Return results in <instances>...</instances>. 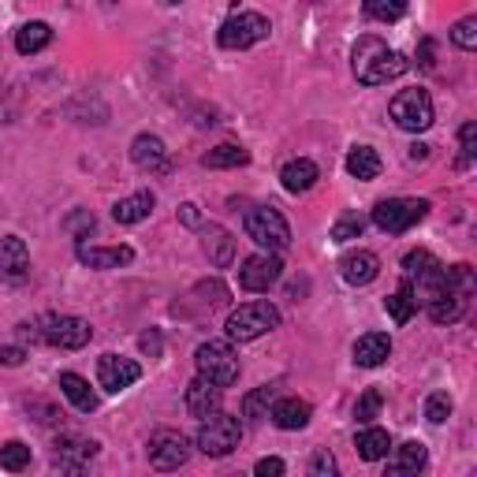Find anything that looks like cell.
<instances>
[{
  "label": "cell",
  "mask_w": 477,
  "mask_h": 477,
  "mask_svg": "<svg viewBox=\"0 0 477 477\" xmlns=\"http://www.w3.org/2000/svg\"><path fill=\"white\" fill-rule=\"evenodd\" d=\"M351 60H355V75H358V82H366V86H385V82L399 79V75L410 68L403 52L388 49L385 42L373 38V34H366V38L355 42Z\"/></svg>",
  "instance_id": "cell-1"
},
{
  "label": "cell",
  "mask_w": 477,
  "mask_h": 477,
  "mask_svg": "<svg viewBox=\"0 0 477 477\" xmlns=\"http://www.w3.org/2000/svg\"><path fill=\"white\" fill-rule=\"evenodd\" d=\"M272 329H280V310L272 302H262V299L258 302H243L239 310H232L228 325H224L232 343H250V339H258V336H265Z\"/></svg>",
  "instance_id": "cell-2"
},
{
  "label": "cell",
  "mask_w": 477,
  "mask_h": 477,
  "mask_svg": "<svg viewBox=\"0 0 477 477\" xmlns=\"http://www.w3.org/2000/svg\"><path fill=\"white\" fill-rule=\"evenodd\" d=\"M195 366H198V377L216 388H228L239 380V355L232 351V343H220V339L202 343L195 351Z\"/></svg>",
  "instance_id": "cell-3"
},
{
  "label": "cell",
  "mask_w": 477,
  "mask_h": 477,
  "mask_svg": "<svg viewBox=\"0 0 477 477\" xmlns=\"http://www.w3.org/2000/svg\"><path fill=\"white\" fill-rule=\"evenodd\" d=\"M429 216V202L425 198H385L373 205V224L388 235H403L415 224Z\"/></svg>",
  "instance_id": "cell-4"
},
{
  "label": "cell",
  "mask_w": 477,
  "mask_h": 477,
  "mask_svg": "<svg viewBox=\"0 0 477 477\" xmlns=\"http://www.w3.org/2000/svg\"><path fill=\"white\" fill-rule=\"evenodd\" d=\"M272 34V23L262 12H232L216 30L220 49H250Z\"/></svg>",
  "instance_id": "cell-5"
},
{
  "label": "cell",
  "mask_w": 477,
  "mask_h": 477,
  "mask_svg": "<svg viewBox=\"0 0 477 477\" xmlns=\"http://www.w3.org/2000/svg\"><path fill=\"white\" fill-rule=\"evenodd\" d=\"M246 235L258 243L265 253H280V250H288V243H291L288 220H283V213L272 209V205H258V209L246 213Z\"/></svg>",
  "instance_id": "cell-6"
},
{
  "label": "cell",
  "mask_w": 477,
  "mask_h": 477,
  "mask_svg": "<svg viewBox=\"0 0 477 477\" xmlns=\"http://www.w3.org/2000/svg\"><path fill=\"white\" fill-rule=\"evenodd\" d=\"M239 440H243V425H239V418L224 415V410H216V415L202 418V425H198V448L209 459L232 455L239 448Z\"/></svg>",
  "instance_id": "cell-7"
},
{
  "label": "cell",
  "mask_w": 477,
  "mask_h": 477,
  "mask_svg": "<svg viewBox=\"0 0 477 477\" xmlns=\"http://www.w3.org/2000/svg\"><path fill=\"white\" fill-rule=\"evenodd\" d=\"M388 116L396 119V127H403V131H410V135L429 131L433 119H436V112H433V98H429L425 90H418V86H415V90L396 93Z\"/></svg>",
  "instance_id": "cell-8"
},
{
  "label": "cell",
  "mask_w": 477,
  "mask_h": 477,
  "mask_svg": "<svg viewBox=\"0 0 477 477\" xmlns=\"http://www.w3.org/2000/svg\"><path fill=\"white\" fill-rule=\"evenodd\" d=\"M98 455V444L86 440V436H75V433H63L56 444H52V463L60 466V473L68 477H82L86 466Z\"/></svg>",
  "instance_id": "cell-9"
},
{
  "label": "cell",
  "mask_w": 477,
  "mask_h": 477,
  "mask_svg": "<svg viewBox=\"0 0 477 477\" xmlns=\"http://www.w3.org/2000/svg\"><path fill=\"white\" fill-rule=\"evenodd\" d=\"M190 459V448H186V436L176 433V429H157L149 436V466L161 470V473H172L179 466H186Z\"/></svg>",
  "instance_id": "cell-10"
},
{
  "label": "cell",
  "mask_w": 477,
  "mask_h": 477,
  "mask_svg": "<svg viewBox=\"0 0 477 477\" xmlns=\"http://www.w3.org/2000/svg\"><path fill=\"white\" fill-rule=\"evenodd\" d=\"M42 325H45L42 339L60 347V351H79V347H86L93 336L90 321H82V317H45Z\"/></svg>",
  "instance_id": "cell-11"
},
{
  "label": "cell",
  "mask_w": 477,
  "mask_h": 477,
  "mask_svg": "<svg viewBox=\"0 0 477 477\" xmlns=\"http://www.w3.org/2000/svg\"><path fill=\"white\" fill-rule=\"evenodd\" d=\"M280 276H283V262L276 253H253V258L239 265V288L258 295V291H269Z\"/></svg>",
  "instance_id": "cell-12"
},
{
  "label": "cell",
  "mask_w": 477,
  "mask_h": 477,
  "mask_svg": "<svg viewBox=\"0 0 477 477\" xmlns=\"http://www.w3.org/2000/svg\"><path fill=\"white\" fill-rule=\"evenodd\" d=\"M138 377H142V366L131 362V358H119V355H101V358H98V385H101L105 392H123V388H131Z\"/></svg>",
  "instance_id": "cell-13"
},
{
  "label": "cell",
  "mask_w": 477,
  "mask_h": 477,
  "mask_svg": "<svg viewBox=\"0 0 477 477\" xmlns=\"http://www.w3.org/2000/svg\"><path fill=\"white\" fill-rule=\"evenodd\" d=\"M131 161L142 168V172H153V176H168L172 172V161H168V149L157 135H138L131 142Z\"/></svg>",
  "instance_id": "cell-14"
},
{
  "label": "cell",
  "mask_w": 477,
  "mask_h": 477,
  "mask_svg": "<svg viewBox=\"0 0 477 477\" xmlns=\"http://www.w3.org/2000/svg\"><path fill=\"white\" fill-rule=\"evenodd\" d=\"M339 276L351 283V288H366L380 276V258L373 250H351L339 258Z\"/></svg>",
  "instance_id": "cell-15"
},
{
  "label": "cell",
  "mask_w": 477,
  "mask_h": 477,
  "mask_svg": "<svg viewBox=\"0 0 477 477\" xmlns=\"http://www.w3.org/2000/svg\"><path fill=\"white\" fill-rule=\"evenodd\" d=\"M30 272V250L19 235H5L0 239V280L8 283H23Z\"/></svg>",
  "instance_id": "cell-16"
},
{
  "label": "cell",
  "mask_w": 477,
  "mask_h": 477,
  "mask_svg": "<svg viewBox=\"0 0 477 477\" xmlns=\"http://www.w3.org/2000/svg\"><path fill=\"white\" fill-rule=\"evenodd\" d=\"M425 459H429L425 444L422 440H406V444H399V448L392 452L385 477H418L425 470Z\"/></svg>",
  "instance_id": "cell-17"
},
{
  "label": "cell",
  "mask_w": 477,
  "mask_h": 477,
  "mask_svg": "<svg viewBox=\"0 0 477 477\" xmlns=\"http://www.w3.org/2000/svg\"><path fill=\"white\" fill-rule=\"evenodd\" d=\"M220 399H224V388H216V385H209V380H202V377H195L186 385V410L195 418H209V415H216L220 410Z\"/></svg>",
  "instance_id": "cell-18"
},
{
  "label": "cell",
  "mask_w": 477,
  "mask_h": 477,
  "mask_svg": "<svg viewBox=\"0 0 477 477\" xmlns=\"http://www.w3.org/2000/svg\"><path fill=\"white\" fill-rule=\"evenodd\" d=\"M79 262L90 269H119V265L135 262V250L131 246H86V243H79Z\"/></svg>",
  "instance_id": "cell-19"
},
{
  "label": "cell",
  "mask_w": 477,
  "mask_h": 477,
  "mask_svg": "<svg viewBox=\"0 0 477 477\" xmlns=\"http://www.w3.org/2000/svg\"><path fill=\"white\" fill-rule=\"evenodd\" d=\"M388 355H392V339H388L385 332H366V336H358V343H355V362H358L362 369L385 366Z\"/></svg>",
  "instance_id": "cell-20"
},
{
  "label": "cell",
  "mask_w": 477,
  "mask_h": 477,
  "mask_svg": "<svg viewBox=\"0 0 477 477\" xmlns=\"http://www.w3.org/2000/svg\"><path fill=\"white\" fill-rule=\"evenodd\" d=\"M466 302H470V295H463L455 283L448 280V288L440 291V299L433 306H425V310H429V317H433L436 325H452V321H459V317L466 313Z\"/></svg>",
  "instance_id": "cell-21"
},
{
  "label": "cell",
  "mask_w": 477,
  "mask_h": 477,
  "mask_svg": "<svg viewBox=\"0 0 477 477\" xmlns=\"http://www.w3.org/2000/svg\"><path fill=\"white\" fill-rule=\"evenodd\" d=\"M272 422H276V429H283V433L306 429V425H310V403H306V399H295V396L272 403Z\"/></svg>",
  "instance_id": "cell-22"
},
{
  "label": "cell",
  "mask_w": 477,
  "mask_h": 477,
  "mask_svg": "<svg viewBox=\"0 0 477 477\" xmlns=\"http://www.w3.org/2000/svg\"><path fill=\"white\" fill-rule=\"evenodd\" d=\"M60 392L68 396L72 406L82 410V415H93V410H98V392H93L90 380L79 373H60Z\"/></svg>",
  "instance_id": "cell-23"
},
{
  "label": "cell",
  "mask_w": 477,
  "mask_h": 477,
  "mask_svg": "<svg viewBox=\"0 0 477 477\" xmlns=\"http://www.w3.org/2000/svg\"><path fill=\"white\" fill-rule=\"evenodd\" d=\"M317 179H321V168H317L313 161H306V157H299V161H291V165H283V172H280L283 190H291V195H306Z\"/></svg>",
  "instance_id": "cell-24"
},
{
  "label": "cell",
  "mask_w": 477,
  "mask_h": 477,
  "mask_svg": "<svg viewBox=\"0 0 477 477\" xmlns=\"http://www.w3.org/2000/svg\"><path fill=\"white\" fill-rule=\"evenodd\" d=\"M202 235H205V239H202V250L209 253V262L220 265V269L232 265V258H235V239H232L224 228H216V224H209Z\"/></svg>",
  "instance_id": "cell-25"
},
{
  "label": "cell",
  "mask_w": 477,
  "mask_h": 477,
  "mask_svg": "<svg viewBox=\"0 0 477 477\" xmlns=\"http://www.w3.org/2000/svg\"><path fill=\"white\" fill-rule=\"evenodd\" d=\"M149 213H153V195H149V190H138V195H131V198H123V202L112 205L116 224H142Z\"/></svg>",
  "instance_id": "cell-26"
},
{
  "label": "cell",
  "mask_w": 477,
  "mask_h": 477,
  "mask_svg": "<svg viewBox=\"0 0 477 477\" xmlns=\"http://www.w3.org/2000/svg\"><path fill=\"white\" fill-rule=\"evenodd\" d=\"M49 42H52V26H49V23H42V19H34V23H23V26L15 30V49H19L23 56H30V52H42Z\"/></svg>",
  "instance_id": "cell-27"
},
{
  "label": "cell",
  "mask_w": 477,
  "mask_h": 477,
  "mask_svg": "<svg viewBox=\"0 0 477 477\" xmlns=\"http://www.w3.org/2000/svg\"><path fill=\"white\" fill-rule=\"evenodd\" d=\"M355 448H358V455H362L366 463H377V459H388V448H392V436H388V429H377V425H369V429H362V433L355 436Z\"/></svg>",
  "instance_id": "cell-28"
},
{
  "label": "cell",
  "mask_w": 477,
  "mask_h": 477,
  "mask_svg": "<svg viewBox=\"0 0 477 477\" xmlns=\"http://www.w3.org/2000/svg\"><path fill=\"white\" fill-rule=\"evenodd\" d=\"M347 172H351L355 179H377L380 176V157L373 146H355L351 153H347Z\"/></svg>",
  "instance_id": "cell-29"
},
{
  "label": "cell",
  "mask_w": 477,
  "mask_h": 477,
  "mask_svg": "<svg viewBox=\"0 0 477 477\" xmlns=\"http://www.w3.org/2000/svg\"><path fill=\"white\" fill-rule=\"evenodd\" d=\"M202 165H205V168H243V165H250V153H246L243 146L224 142V146L209 149V153L202 157Z\"/></svg>",
  "instance_id": "cell-30"
},
{
  "label": "cell",
  "mask_w": 477,
  "mask_h": 477,
  "mask_svg": "<svg viewBox=\"0 0 477 477\" xmlns=\"http://www.w3.org/2000/svg\"><path fill=\"white\" fill-rule=\"evenodd\" d=\"M385 310H388V317H392L396 325H406L410 317H415L418 306H415V295H410V288H406V280L399 283V291H396V295L385 299Z\"/></svg>",
  "instance_id": "cell-31"
},
{
  "label": "cell",
  "mask_w": 477,
  "mask_h": 477,
  "mask_svg": "<svg viewBox=\"0 0 477 477\" xmlns=\"http://www.w3.org/2000/svg\"><path fill=\"white\" fill-rule=\"evenodd\" d=\"M30 466V448L23 440H8L5 448H0V470H8V473H19Z\"/></svg>",
  "instance_id": "cell-32"
},
{
  "label": "cell",
  "mask_w": 477,
  "mask_h": 477,
  "mask_svg": "<svg viewBox=\"0 0 477 477\" xmlns=\"http://www.w3.org/2000/svg\"><path fill=\"white\" fill-rule=\"evenodd\" d=\"M272 399H276V388H258V392H250L243 399V418H269V410H272Z\"/></svg>",
  "instance_id": "cell-33"
},
{
  "label": "cell",
  "mask_w": 477,
  "mask_h": 477,
  "mask_svg": "<svg viewBox=\"0 0 477 477\" xmlns=\"http://www.w3.org/2000/svg\"><path fill=\"white\" fill-rule=\"evenodd\" d=\"M366 15L377 19V23H396V19L406 15V5H403V0H369Z\"/></svg>",
  "instance_id": "cell-34"
},
{
  "label": "cell",
  "mask_w": 477,
  "mask_h": 477,
  "mask_svg": "<svg viewBox=\"0 0 477 477\" xmlns=\"http://www.w3.org/2000/svg\"><path fill=\"white\" fill-rule=\"evenodd\" d=\"M380 406H385V396H380L377 388H366V392L358 396V403H355V418H358L362 425H369V422L380 415Z\"/></svg>",
  "instance_id": "cell-35"
},
{
  "label": "cell",
  "mask_w": 477,
  "mask_h": 477,
  "mask_svg": "<svg viewBox=\"0 0 477 477\" xmlns=\"http://www.w3.org/2000/svg\"><path fill=\"white\" fill-rule=\"evenodd\" d=\"M452 42H455L459 49H466V52H473V49H477V15H466V19H459V23H455Z\"/></svg>",
  "instance_id": "cell-36"
},
{
  "label": "cell",
  "mask_w": 477,
  "mask_h": 477,
  "mask_svg": "<svg viewBox=\"0 0 477 477\" xmlns=\"http://www.w3.org/2000/svg\"><path fill=\"white\" fill-rule=\"evenodd\" d=\"M310 477H339V463L329 448H317L310 459Z\"/></svg>",
  "instance_id": "cell-37"
},
{
  "label": "cell",
  "mask_w": 477,
  "mask_h": 477,
  "mask_svg": "<svg viewBox=\"0 0 477 477\" xmlns=\"http://www.w3.org/2000/svg\"><path fill=\"white\" fill-rule=\"evenodd\" d=\"M448 415H452L448 392H433V396L425 399V418H429L433 425H444V422H448Z\"/></svg>",
  "instance_id": "cell-38"
},
{
  "label": "cell",
  "mask_w": 477,
  "mask_h": 477,
  "mask_svg": "<svg viewBox=\"0 0 477 477\" xmlns=\"http://www.w3.org/2000/svg\"><path fill=\"white\" fill-rule=\"evenodd\" d=\"M362 228H366V220H362V216H343V220H336L332 239H336V243H351V239L362 235Z\"/></svg>",
  "instance_id": "cell-39"
},
{
  "label": "cell",
  "mask_w": 477,
  "mask_h": 477,
  "mask_svg": "<svg viewBox=\"0 0 477 477\" xmlns=\"http://www.w3.org/2000/svg\"><path fill=\"white\" fill-rule=\"evenodd\" d=\"M459 149H463V161L459 165H470L473 157H477V123L473 119L459 127Z\"/></svg>",
  "instance_id": "cell-40"
},
{
  "label": "cell",
  "mask_w": 477,
  "mask_h": 477,
  "mask_svg": "<svg viewBox=\"0 0 477 477\" xmlns=\"http://www.w3.org/2000/svg\"><path fill=\"white\" fill-rule=\"evenodd\" d=\"M253 477H283V459H276V455L258 459V466H253Z\"/></svg>",
  "instance_id": "cell-41"
},
{
  "label": "cell",
  "mask_w": 477,
  "mask_h": 477,
  "mask_svg": "<svg viewBox=\"0 0 477 477\" xmlns=\"http://www.w3.org/2000/svg\"><path fill=\"white\" fill-rule=\"evenodd\" d=\"M418 63H422L425 72L436 63V42H433V38H422V45H418Z\"/></svg>",
  "instance_id": "cell-42"
},
{
  "label": "cell",
  "mask_w": 477,
  "mask_h": 477,
  "mask_svg": "<svg viewBox=\"0 0 477 477\" xmlns=\"http://www.w3.org/2000/svg\"><path fill=\"white\" fill-rule=\"evenodd\" d=\"M68 228H72L75 235H82V232H93V228H98V220H93L90 213H79V216L68 220Z\"/></svg>",
  "instance_id": "cell-43"
},
{
  "label": "cell",
  "mask_w": 477,
  "mask_h": 477,
  "mask_svg": "<svg viewBox=\"0 0 477 477\" xmlns=\"http://www.w3.org/2000/svg\"><path fill=\"white\" fill-rule=\"evenodd\" d=\"M26 351L23 347H0V366H23Z\"/></svg>",
  "instance_id": "cell-44"
},
{
  "label": "cell",
  "mask_w": 477,
  "mask_h": 477,
  "mask_svg": "<svg viewBox=\"0 0 477 477\" xmlns=\"http://www.w3.org/2000/svg\"><path fill=\"white\" fill-rule=\"evenodd\" d=\"M406 157H410V161H415V165H418V161H425V157H429V146H422V142H415V146H410V153H406Z\"/></svg>",
  "instance_id": "cell-45"
},
{
  "label": "cell",
  "mask_w": 477,
  "mask_h": 477,
  "mask_svg": "<svg viewBox=\"0 0 477 477\" xmlns=\"http://www.w3.org/2000/svg\"><path fill=\"white\" fill-rule=\"evenodd\" d=\"M183 220H186V224H198V209L195 205H183Z\"/></svg>",
  "instance_id": "cell-46"
},
{
  "label": "cell",
  "mask_w": 477,
  "mask_h": 477,
  "mask_svg": "<svg viewBox=\"0 0 477 477\" xmlns=\"http://www.w3.org/2000/svg\"><path fill=\"white\" fill-rule=\"evenodd\" d=\"M235 477H243V473H235Z\"/></svg>",
  "instance_id": "cell-47"
}]
</instances>
